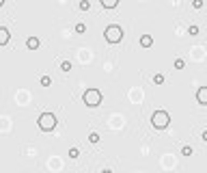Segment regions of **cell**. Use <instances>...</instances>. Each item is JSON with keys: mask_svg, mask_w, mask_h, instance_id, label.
Instances as JSON below:
<instances>
[{"mask_svg": "<svg viewBox=\"0 0 207 173\" xmlns=\"http://www.w3.org/2000/svg\"><path fill=\"white\" fill-rule=\"evenodd\" d=\"M168 121H170V117H168L166 111H155L153 117H151V123H153L155 130H164V128L168 126Z\"/></svg>", "mask_w": 207, "mask_h": 173, "instance_id": "obj_1", "label": "cell"}, {"mask_svg": "<svg viewBox=\"0 0 207 173\" xmlns=\"http://www.w3.org/2000/svg\"><path fill=\"white\" fill-rule=\"evenodd\" d=\"M82 100H84V104H86V106L95 108V106H99V104H101V93H99V89H86V91H84V95H82Z\"/></svg>", "mask_w": 207, "mask_h": 173, "instance_id": "obj_2", "label": "cell"}, {"mask_svg": "<svg viewBox=\"0 0 207 173\" xmlns=\"http://www.w3.org/2000/svg\"><path fill=\"white\" fill-rule=\"evenodd\" d=\"M104 37H106L108 43H119V41L123 39V28H121V26H116V24H112V26H108V28H106Z\"/></svg>", "mask_w": 207, "mask_h": 173, "instance_id": "obj_3", "label": "cell"}, {"mask_svg": "<svg viewBox=\"0 0 207 173\" xmlns=\"http://www.w3.org/2000/svg\"><path fill=\"white\" fill-rule=\"evenodd\" d=\"M39 128H41L43 132L54 130V128H56V117L52 115V113H43V115L39 117Z\"/></svg>", "mask_w": 207, "mask_h": 173, "instance_id": "obj_4", "label": "cell"}, {"mask_svg": "<svg viewBox=\"0 0 207 173\" xmlns=\"http://www.w3.org/2000/svg\"><path fill=\"white\" fill-rule=\"evenodd\" d=\"M196 102L203 104V106H207V87H201V89L196 91Z\"/></svg>", "mask_w": 207, "mask_h": 173, "instance_id": "obj_5", "label": "cell"}, {"mask_svg": "<svg viewBox=\"0 0 207 173\" xmlns=\"http://www.w3.org/2000/svg\"><path fill=\"white\" fill-rule=\"evenodd\" d=\"M9 37H11L9 30H7L4 26H0V46H7V43H9Z\"/></svg>", "mask_w": 207, "mask_h": 173, "instance_id": "obj_6", "label": "cell"}, {"mask_svg": "<svg viewBox=\"0 0 207 173\" xmlns=\"http://www.w3.org/2000/svg\"><path fill=\"white\" fill-rule=\"evenodd\" d=\"M26 48H28V50H37L39 48V39L37 37H28L26 39Z\"/></svg>", "mask_w": 207, "mask_h": 173, "instance_id": "obj_7", "label": "cell"}, {"mask_svg": "<svg viewBox=\"0 0 207 173\" xmlns=\"http://www.w3.org/2000/svg\"><path fill=\"white\" fill-rule=\"evenodd\" d=\"M140 46H142V48H151V46H153V37H151V35H142V37H140Z\"/></svg>", "mask_w": 207, "mask_h": 173, "instance_id": "obj_8", "label": "cell"}, {"mask_svg": "<svg viewBox=\"0 0 207 173\" xmlns=\"http://www.w3.org/2000/svg\"><path fill=\"white\" fill-rule=\"evenodd\" d=\"M99 2H101L104 9H114V7L119 4V0H99Z\"/></svg>", "mask_w": 207, "mask_h": 173, "instance_id": "obj_9", "label": "cell"}, {"mask_svg": "<svg viewBox=\"0 0 207 173\" xmlns=\"http://www.w3.org/2000/svg\"><path fill=\"white\" fill-rule=\"evenodd\" d=\"M69 69H71V63H69V61H63V63H60V72H65V74H67Z\"/></svg>", "mask_w": 207, "mask_h": 173, "instance_id": "obj_10", "label": "cell"}, {"mask_svg": "<svg viewBox=\"0 0 207 173\" xmlns=\"http://www.w3.org/2000/svg\"><path fill=\"white\" fill-rule=\"evenodd\" d=\"M52 84V78L50 76H41V87H50Z\"/></svg>", "mask_w": 207, "mask_h": 173, "instance_id": "obj_11", "label": "cell"}, {"mask_svg": "<svg viewBox=\"0 0 207 173\" xmlns=\"http://www.w3.org/2000/svg\"><path fill=\"white\" fill-rule=\"evenodd\" d=\"M80 9H82V11H89V9H91V2H89V0H80Z\"/></svg>", "mask_w": 207, "mask_h": 173, "instance_id": "obj_12", "label": "cell"}, {"mask_svg": "<svg viewBox=\"0 0 207 173\" xmlns=\"http://www.w3.org/2000/svg\"><path fill=\"white\" fill-rule=\"evenodd\" d=\"M184 67H186V61L184 58H177L175 61V69H184Z\"/></svg>", "mask_w": 207, "mask_h": 173, "instance_id": "obj_13", "label": "cell"}, {"mask_svg": "<svg viewBox=\"0 0 207 173\" xmlns=\"http://www.w3.org/2000/svg\"><path fill=\"white\" fill-rule=\"evenodd\" d=\"M188 35H199V26H196V24H190Z\"/></svg>", "mask_w": 207, "mask_h": 173, "instance_id": "obj_14", "label": "cell"}, {"mask_svg": "<svg viewBox=\"0 0 207 173\" xmlns=\"http://www.w3.org/2000/svg\"><path fill=\"white\" fill-rule=\"evenodd\" d=\"M89 141H91V143H99V134H97V132H91V134H89Z\"/></svg>", "mask_w": 207, "mask_h": 173, "instance_id": "obj_15", "label": "cell"}, {"mask_svg": "<svg viewBox=\"0 0 207 173\" xmlns=\"http://www.w3.org/2000/svg\"><path fill=\"white\" fill-rule=\"evenodd\" d=\"M153 82H155V84H162V82H164V74H155V76H153Z\"/></svg>", "mask_w": 207, "mask_h": 173, "instance_id": "obj_16", "label": "cell"}, {"mask_svg": "<svg viewBox=\"0 0 207 173\" xmlns=\"http://www.w3.org/2000/svg\"><path fill=\"white\" fill-rule=\"evenodd\" d=\"M84 30H86V26H84L82 22H80V24H75V33H78V35H82Z\"/></svg>", "mask_w": 207, "mask_h": 173, "instance_id": "obj_17", "label": "cell"}, {"mask_svg": "<svg viewBox=\"0 0 207 173\" xmlns=\"http://www.w3.org/2000/svg\"><path fill=\"white\" fill-rule=\"evenodd\" d=\"M181 154L184 156H192V147H190V145H184V147H181Z\"/></svg>", "mask_w": 207, "mask_h": 173, "instance_id": "obj_18", "label": "cell"}, {"mask_svg": "<svg viewBox=\"0 0 207 173\" xmlns=\"http://www.w3.org/2000/svg\"><path fill=\"white\" fill-rule=\"evenodd\" d=\"M78 156H80V149L78 147H71L69 149V158H78Z\"/></svg>", "mask_w": 207, "mask_h": 173, "instance_id": "obj_19", "label": "cell"}, {"mask_svg": "<svg viewBox=\"0 0 207 173\" xmlns=\"http://www.w3.org/2000/svg\"><path fill=\"white\" fill-rule=\"evenodd\" d=\"M203 4H205L203 0H192V7H194V9H203Z\"/></svg>", "mask_w": 207, "mask_h": 173, "instance_id": "obj_20", "label": "cell"}, {"mask_svg": "<svg viewBox=\"0 0 207 173\" xmlns=\"http://www.w3.org/2000/svg\"><path fill=\"white\" fill-rule=\"evenodd\" d=\"M201 138H203V141H205V143H207V130H205V132H203V134H201Z\"/></svg>", "mask_w": 207, "mask_h": 173, "instance_id": "obj_21", "label": "cell"}, {"mask_svg": "<svg viewBox=\"0 0 207 173\" xmlns=\"http://www.w3.org/2000/svg\"><path fill=\"white\" fill-rule=\"evenodd\" d=\"M101 173H112V171H110V169H104V171H101Z\"/></svg>", "mask_w": 207, "mask_h": 173, "instance_id": "obj_22", "label": "cell"}, {"mask_svg": "<svg viewBox=\"0 0 207 173\" xmlns=\"http://www.w3.org/2000/svg\"><path fill=\"white\" fill-rule=\"evenodd\" d=\"M2 4H4V0H0V7H2Z\"/></svg>", "mask_w": 207, "mask_h": 173, "instance_id": "obj_23", "label": "cell"}]
</instances>
